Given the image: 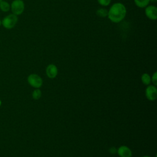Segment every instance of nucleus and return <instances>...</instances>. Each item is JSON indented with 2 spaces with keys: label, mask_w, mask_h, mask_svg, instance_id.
Listing matches in <instances>:
<instances>
[{
  "label": "nucleus",
  "mask_w": 157,
  "mask_h": 157,
  "mask_svg": "<svg viewBox=\"0 0 157 157\" xmlns=\"http://www.w3.org/2000/svg\"><path fill=\"white\" fill-rule=\"evenodd\" d=\"M126 8L121 2H116L111 6L108 10V18L113 23L121 22L126 17Z\"/></svg>",
  "instance_id": "obj_1"
},
{
  "label": "nucleus",
  "mask_w": 157,
  "mask_h": 157,
  "mask_svg": "<svg viewBox=\"0 0 157 157\" xmlns=\"http://www.w3.org/2000/svg\"><path fill=\"white\" fill-rule=\"evenodd\" d=\"M18 16L13 14L10 13L8 15L6 16L3 18L2 20H1V25L7 29H11L15 26L18 22Z\"/></svg>",
  "instance_id": "obj_2"
},
{
  "label": "nucleus",
  "mask_w": 157,
  "mask_h": 157,
  "mask_svg": "<svg viewBox=\"0 0 157 157\" xmlns=\"http://www.w3.org/2000/svg\"><path fill=\"white\" fill-rule=\"evenodd\" d=\"M10 10L12 13L20 15L25 10V3L23 0H13L10 4Z\"/></svg>",
  "instance_id": "obj_3"
},
{
  "label": "nucleus",
  "mask_w": 157,
  "mask_h": 157,
  "mask_svg": "<svg viewBox=\"0 0 157 157\" xmlns=\"http://www.w3.org/2000/svg\"><path fill=\"white\" fill-rule=\"evenodd\" d=\"M28 83L35 88H39L43 84L42 78L36 74H31L28 75L27 78Z\"/></svg>",
  "instance_id": "obj_4"
},
{
  "label": "nucleus",
  "mask_w": 157,
  "mask_h": 157,
  "mask_svg": "<svg viewBox=\"0 0 157 157\" xmlns=\"http://www.w3.org/2000/svg\"><path fill=\"white\" fill-rule=\"evenodd\" d=\"M145 8L146 17L151 20H156L157 18V7L155 6L149 5Z\"/></svg>",
  "instance_id": "obj_5"
},
{
  "label": "nucleus",
  "mask_w": 157,
  "mask_h": 157,
  "mask_svg": "<svg viewBox=\"0 0 157 157\" xmlns=\"http://www.w3.org/2000/svg\"><path fill=\"white\" fill-rule=\"evenodd\" d=\"M145 96L149 101H155L157 98V89L155 85H148L145 89Z\"/></svg>",
  "instance_id": "obj_6"
},
{
  "label": "nucleus",
  "mask_w": 157,
  "mask_h": 157,
  "mask_svg": "<svg viewBox=\"0 0 157 157\" xmlns=\"http://www.w3.org/2000/svg\"><path fill=\"white\" fill-rule=\"evenodd\" d=\"M45 72L48 78H54L57 76L58 70L56 65H55L54 64H50L47 66Z\"/></svg>",
  "instance_id": "obj_7"
},
{
  "label": "nucleus",
  "mask_w": 157,
  "mask_h": 157,
  "mask_svg": "<svg viewBox=\"0 0 157 157\" xmlns=\"http://www.w3.org/2000/svg\"><path fill=\"white\" fill-rule=\"evenodd\" d=\"M117 153L120 157H131L132 154L131 150L126 145L120 146L117 149Z\"/></svg>",
  "instance_id": "obj_8"
},
{
  "label": "nucleus",
  "mask_w": 157,
  "mask_h": 157,
  "mask_svg": "<svg viewBox=\"0 0 157 157\" xmlns=\"http://www.w3.org/2000/svg\"><path fill=\"white\" fill-rule=\"evenodd\" d=\"M136 6L139 8H145L148 6L150 0H134Z\"/></svg>",
  "instance_id": "obj_9"
},
{
  "label": "nucleus",
  "mask_w": 157,
  "mask_h": 157,
  "mask_svg": "<svg viewBox=\"0 0 157 157\" xmlns=\"http://www.w3.org/2000/svg\"><path fill=\"white\" fill-rule=\"evenodd\" d=\"M0 10L4 12H9L10 10V4L8 2L2 0L0 2Z\"/></svg>",
  "instance_id": "obj_10"
},
{
  "label": "nucleus",
  "mask_w": 157,
  "mask_h": 157,
  "mask_svg": "<svg viewBox=\"0 0 157 157\" xmlns=\"http://www.w3.org/2000/svg\"><path fill=\"white\" fill-rule=\"evenodd\" d=\"M141 81L145 85H149L151 82V77L147 73H144L141 76Z\"/></svg>",
  "instance_id": "obj_11"
},
{
  "label": "nucleus",
  "mask_w": 157,
  "mask_h": 157,
  "mask_svg": "<svg viewBox=\"0 0 157 157\" xmlns=\"http://www.w3.org/2000/svg\"><path fill=\"white\" fill-rule=\"evenodd\" d=\"M96 15L100 17H106L108 15V10L105 8H100L96 10Z\"/></svg>",
  "instance_id": "obj_12"
},
{
  "label": "nucleus",
  "mask_w": 157,
  "mask_h": 157,
  "mask_svg": "<svg viewBox=\"0 0 157 157\" xmlns=\"http://www.w3.org/2000/svg\"><path fill=\"white\" fill-rule=\"evenodd\" d=\"M42 96V92L41 91L38 89V88H36V90H34L33 93H32V97L34 99H36V100H37L39 99V98H40Z\"/></svg>",
  "instance_id": "obj_13"
},
{
  "label": "nucleus",
  "mask_w": 157,
  "mask_h": 157,
  "mask_svg": "<svg viewBox=\"0 0 157 157\" xmlns=\"http://www.w3.org/2000/svg\"><path fill=\"white\" fill-rule=\"evenodd\" d=\"M97 1L101 6L103 7L108 6L111 2V0H97Z\"/></svg>",
  "instance_id": "obj_14"
},
{
  "label": "nucleus",
  "mask_w": 157,
  "mask_h": 157,
  "mask_svg": "<svg viewBox=\"0 0 157 157\" xmlns=\"http://www.w3.org/2000/svg\"><path fill=\"white\" fill-rule=\"evenodd\" d=\"M151 82H152L153 85L156 86L157 85V72H155L152 75V77H151Z\"/></svg>",
  "instance_id": "obj_15"
},
{
  "label": "nucleus",
  "mask_w": 157,
  "mask_h": 157,
  "mask_svg": "<svg viewBox=\"0 0 157 157\" xmlns=\"http://www.w3.org/2000/svg\"><path fill=\"white\" fill-rule=\"evenodd\" d=\"M109 152L111 153V154H115L117 153V148H116L115 147H111L109 150Z\"/></svg>",
  "instance_id": "obj_16"
},
{
  "label": "nucleus",
  "mask_w": 157,
  "mask_h": 157,
  "mask_svg": "<svg viewBox=\"0 0 157 157\" xmlns=\"http://www.w3.org/2000/svg\"><path fill=\"white\" fill-rule=\"evenodd\" d=\"M150 2H156L157 1V0H150Z\"/></svg>",
  "instance_id": "obj_17"
},
{
  "label": "nucleus",
  "mask_w": 157,
  "mask_h": 157,
  "mask_svg": "<svg viewBox=\"0 0 157 157\" xmlns=\"http://www.w3.org/2000/svg\"><path fill=\"white\" fill-rule=\"evenodd\" d=\"M1 104H2V101L0 100V107H1Z\"/></svg>",
  "instance_id": "obj_18"
},
{
  "label": "nucleus",
  "mask_w": 157,
  "mask_h": 157,
  "mask_svg": "<svg viewBox=\"0 0 157 157\" xmlns=\"http://www.w3.org/2000/svg\"><path fill=\"white\" fill-rule=\"evenodd\" d=\"M142 157H150V156H142Z\"/></svg>",
  "instance_id": "obj_19"
},
{
  "label": "nucleus",
  "mask_w": 157,
  "mask_h": 157,
  "mask_svg": "<svg viewBox=\"0 0 157 157\" xmlns=\"http://www.w3.org/2000/svg\"><path fill=\"white\" fill-rule=\"evenodd\" d=\"M1 24H2V23H1V20H0V26L1 25Z\"/></svg>",
  "instance_id": "obj_20"
},
{
  "label": "nucleus",
  "mask_w": 157,
  "mask_h": 157,
  "mask_svg": "<svg viewBox=\"0 0 157 157\" xmlns=\"http://www.w3.org/2000/svg\"><path fill=\"white\" fill-rule=\"evenodd\" d=\"M2 1V0H0V2H1Z\"/></svg>",
  "instance_id": "obj_21"
}]
</instances>
